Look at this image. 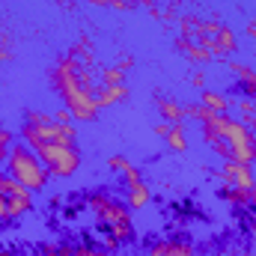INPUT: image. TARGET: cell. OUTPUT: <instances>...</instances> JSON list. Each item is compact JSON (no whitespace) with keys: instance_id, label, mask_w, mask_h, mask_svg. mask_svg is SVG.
<instances>
[{"instance_id":"cell-1","label":"cell","mask_w":256,"mask_h":256,"mask_svg":"<svg viewBox=\"0 0 256 256\" xmlns=\"http://www.w3.org/2000/svg\"><path fill=\"white\" fill-rule=\"evenodd\" d=\"M51 86L63 98V104L72 110L74 122H92L98 116L96 104V80L86 66H80L72 54L63 57L51 68Z\"/></svg>"},{"instance_id":"cell-2","label":"cell","mask_w":256,"mask_h":256,"mask_svg":"<svg viewBox=\"0 0 256 256\" xmlns=\"http://www.w3.org/2000/svg\"><path fill=\"white\" fill-rule=\"evenodd\" d=\"M21 140L30 149H36L42 143H74L78 146V128L72 122H57L54 114L27 110L24 122H21Z\"/></svg>"},{"instance_id":"cell-3","label":"cell","mask_w":256,"mask_h":256,"mask_svg":"<svg viewBox=\"0 0 256 256\" xmlns=\"http://www.w3.org/2000/svg\"><path fill=\"white\" fill-rule=\"evenodd\" d=\"M90 208L98 220V226L114 236L116 242H131L134 238V226H131V208L122 200L110 196V194H92L90 196Z\"/></svg>"},{"instance_id":"cell-4","label":"cell","mask_w":256,"mask_h":256,"mask_svg":"<svg viewBox=\"0 0 256 256\" xmlns=\"http://www.w3.org/2000/svg\"><path fill=\"white\" fill-rule=\"evenodd\" d=\"M6 173L15 179V182H21L27 191H45L48 188V182H51V173H48V167L39 161V155L27 146V143H12V149H9V161H6Z\"/></svg>"},{"instance_id":"cell-5","label":"cell","mask_w":256,"mask_h":256,"mask_svg":"<svg viewBox=\"0 0 256 256\" xmlns=\"http://www.w3.org/2000/svg\"><path fill=\"white\" fill-rule=\"evenodd\" d=\"M208 126L220 134V140L230 146V161H242V164H254L256 161V134L254 128H248L238 120H230L226 114H212L206 120Z\"/></svg>"},{"instance_id":"cell-6","label":"cell","mask_w":256,"mask_h":256,"mask_svg":"<svg viewBox=\"0 0 256 256\" xmlns=\"http://www.w3.org/2000/svg\"><path fill=\"white\" fill-rule=\"evenodd\" d=\"M39 155V161L48 167L51 179H68L78 173L80 167V149L74 143H42L33 149Z\"/></svg>"},{"instance_id":"cell-7","label":"cell","mask_w":256,"mask_h":256,"mask_svg":"<svg viewBox=\"0 0 256 256\" xmlns=\"http://www.w3.org/2000/svg\"><path fill=\"white\" fill-rule=\"evenodd\" d=\"M224 185H232V188H244V191H254L256 179H254V164H242V161H224V167L214 173Z\"/></svg>"},{"instance_id":"cell-8","label":"cell","mask_w":256,"mask_h":256,"mask_svg":"<svg viewBox=\"0 0 256 256\" xmlns=\"http://www.w3.org/2000/svg\"><path fill=\"white\" fill-rule=\"evenodd\" d=\"M128 96H131V90H128L126 84H116V86H102V84H98V86H96V104H98V110L126 102Z\"/></svg>"},{"instance_id":"cell-9","label":"cell","mask_w":256,"mask_h":256,"mask_svg":"<svg viewBox=\"0 0 256 256\" xmlns=\"http://www.w3.org/2000/svg\"><path fill=\"white\" fill-rule=\"evenodd\" d=\"M226 66H230V72L238 78V86L244 90V96H248V98H256V72L254 68H248L244 63H236V60H230Z\"/></svg>"},{"instance_id":"cell-10","label":"cell","mask_w":256,"mask_h":256,"mask_svg":"<svg viewBox=\"0 0 256 256\" xmlns=\"http://www.w3.org/2000/svg\"><path fill=\"white\" fill-rule=\"evenodd\" d=\"M149 196H152V191H149V185H146V182L128 185V191H126V206L131 208V212H137V208H143V206L149 202Z\"/></svg>"},{"instance_id":"cell-11","label":"cell","mask_w":256,"mask_h":256,"mask_svg":"<svg viewBox=\"0 0 256 256\" xmlns=\"http://www.w3.org/2000/svg\"><path fill=\"white\" fill-rule=\"evenodd\" d=\"M158 110L164 116V122H182L185 120V104H176L173 98H158Z\"/></svg>"},{"instance_id":"cell-12","label":"cell","mask_w":256,"mask_h":256,"mask_svg":"<svg viewBox=\"0 0 256 256\" xmlns=\"http://www.w3.org/2000/svg\"><path fill=\"white\" fill-rule=\"evenodd\" d=\"M220 200H226V202L236 206V208H250V191H244V188H232V185H226V188L220 191Z\"/></svg>"},{"instance_id":"cell-13","label":"cell","mask_w":256,"mask_h":256,"mask_svg":"<svg viewBox=\"0 0 256 256\" xmlns=\"http://www.w3.org/2000/svg\"><path fill=\"white\" fill-rule=\"evenodd\" d=\"M167 146L173 149V152H188V137H185V122H176V126H170L167 131Z\"/></svg>"},{"instance_id":"cell-14","label":"cell","mask_w":256,"mask_h":256,"mask_svg":"<svg viewBox=\"0 0 256 256\" xmlns=\"http://www.w3.org/2000/svg\"><path fill=\"white\" fill-rule=\"evenodd\" d=\"M200 104H202V108H208L212 114H226V108H230V98H226V96H220V92H212V90H206V92L200 96Z\"/></svg>"},{"instance_id":"cell-15","label":"cell","mask_w":256,"mask_h":256,"mask_svg":"<svg viewBox=\"0 0 256 256\" xmlns=\"http://www.w3.org/2000/svg\"><path fill=\"white\" fill-rule=\"evenodd\" d=\"M0 194L3 196H33V191H27L21 182H15L9 173H0Z\"/></svg>"},{"instance_id":"cell-16","label":"cell","mask_w":256,"mask_h":256,"mask_svg":"<svg viewBox=\"0 0 256 256\" xmlns=\"http://www.w3.org/2000/svg\"><path fill=\"white\" fill-rule=\"evenodd\" d=\"M98 78H102V86H116V84H126V72H122L120 66H104V68L98 72Z\"/></svg>"},{"instance_id":"cell-17","label":"cell","mask_w":256,"mask_h":256,"mask_svg":"<svg viewBox=\"0 0 256 256\" xmlns=\"http://www.w3.org/2000/svg\"><path fill=\"white\" fill-rule=\"evenodd\" d=\"M185 54H188V60H191L194 66H208L212 60H214V57H212V51H208V48H202V45H196V42L188 45V51H185Z\"/></svg>"},{"instance_id":"cell-18","label":"cell","mask_w":256,"mask_h":256,"mask_svg":"<svg viewBox=\"0 0 256 256\" xmlns=\"http://www.w3.org/2000/svg\"><path fill=\"white\" fill-rule=\"evenodd\" d=\"M12 143H15V134L0 122V164L9 161V149H12Z\"/></svg>"},{"instance_id":"cell-19","label":"cell","mask_w":256,"mask_h":256,"mask_svg":"<svg viewBox=\"0 0 256 256\" xmlns=\"http://www.w3.org/2000/svg\"><path fill=\"white\" fill-rule=\"evenodd\" d=\"M185 116H188V120H196V122H206V120L212 116V110L202 108V104H185Z\"/></svg>"},{"instance_id":"cell-20","label":"cell","mask_w":256,"mask_h":256,"mask_svg":"<svg viewBox=\"0 0 256 256\" xmlns=\"http://www.w3.org/2000/svg\"><path fill=\"white\" fill-rule=\"evenodd\" d=\"M108 167H110V170H120V173H126L128 167H131V164H128V161L122 158V155H114V158L108 161Z\"/></svg>"},{"instance_id":"cell-21","label":"cell","mask_w":256,"mask_h":256,"mask_svg":"<svg viewBox=\"0 0 256 256\" xmlns=\"http://www.w3.org/2000/svg\"><path fill=\"white\" fill-rule=\"evenodd\" d=\"M12 218H9V202H6V196L0 194V224H9Z\"/></svg>"},{"instance_id":"cell-22","label":"cell","mask_w":256,"mask_h":256,"mask_svg":"<svg viewBox=\"0 0 256 256\" xmlns=\"http://www.w3.org/2000/svg\"><path fill=\"white\" fill-rule=\"evenodd\" d=\"M54 120H57V122H72L74 116H72V110H68V108H57V114H54Z\"/></svg>"},{"instance_id":"cell-23","label":"cell","mask_w":256,"mask_h":256,"mask_svg":"<svg viewBox=\"0 0 256 256\" xmlns=\"http://www.w3.org/2000/svg\"><path fill=\"white\" fill-rule=\"evenodd\" d=\"M191 84L196 86V90H200V86H206V74H202V68H196V72L191 74Z\"/></svg>"},{"instance_id":"cell-24","label":"cell","mask_w":256,"mask_h":256,"mask_svg":"<svg viewBox=\"0 0 256 256\" xmlns=\"http://www.w3.org/2000/svg\"><path fill=\"white\" fill-rule=\"evenodd\" d=\"M110 6H114V9H120V12H126V9H131V6H134V3H131V0H114Z\"/></svg>"},{"instance_id":"cell-25","label":"cell","mask_w":256,"mask_h":256,"mask_svg":"<svg viewBox=\"0 0 256 256\" xmlns=\"http://www.w3.org/2000/svg\"><path fill=\"white\" fill-rule=\"evenodd\" d=\"M131 66H134V57H131V54H122V60H120V68H122V72H128Z\"/></svg>"},{"instance_id":"cell-26","label":"cell","mask_w":256,"mask_h":256,"mask_svg":"<svg viewBox=\"0 0 256 256\" xmlns=\"http://www.w3.org/2000/svg\"><path fill=\"white\" fill-rule=\"evenodd\" d=\"M170 126H173V122H158V126H155V134H158V137H167Z\"/></svg>"},{"instance_id":"cell-27","label":"cell","mask_w":256,"mask_h":256,"mask_svg":"<svg viewBox=\"0 0 256 256\" xmlns=\"http://www.w3.org/2000/svg\"><path fill=\"white\" fill-rule=\"evenodd\" d=\"M9 60V48H6V39H0V66Z\"/></svg>"},{"instance_id":"cell-28","label":"cell","mask_w":256,"mask_h":256,"mask_svg":"<svg viewBox=\"0 0 256 256\" xmlns=\"http://www.w3.org/2000/svg\"><path fill=\"white\" fill-rule=\"evenodd\" d=\"M248 226H250V236H254V238H256V212H254V214H250V224H248Z\"/></svg>"},{"instance_id":"cell-29","label":"cell","mask_w":256,"mask_h":256,"mask_svg":"<svg viewBox=\"0 0 256 256\" xmlns=\"http://www.w3.org/2000/svg\"><path fill=\"white\" fill-rule=\"evenodd\" d=\"M248 36H250V39L256 42V27H254V24H248Z\"/></svg>"},{"instance_id":"cell-30","label":"cell","mask_w":256,"mask_h":256,"mask_svg":"<svg viewBox=\"0 0 256 256\" xmlns=\"http://www.w3.org/2000/svg\"><path fill=\"white\" fill-rule=\"evenodd\" d=\"M92 3H96V6H110L114 0H92Z\"/></svg>"},{"instance_id":"cell-31","label":"cell","mask_w":256,"mask_h":256,"mask_svg":"<svg viewBox=\"0 0 256 256\" xmlns=\"http://www.w3.org/2000/svg\"><path fill=\"white\" fill-rule=\"evenodd\" d=\"M250 208H256V188L250 191Z\"/></svg>"},{"instance_id":"cell-32","label":"cell","mask_w":256,"mask_h":256,"mask_svg":"<svg viewBox=\"0 0 256 256\" xmlns=\"http://www.w3.org/2000/svg\"><path fill=\"white\" fill-rule=\"evenodd\" d=\"M0 256H18V254H12V250H0Z\"/></svg>"},{"instance_id":"cell-33","label":"cell","mask_w":256,"mask_h":256,"mask_svg":"<svg viewBox=\"0 0 256 256\" xmlns=\"http://www.w3.org/2000/svg\"><path fill=\"white\" fill-rule=\"evenodd\" d=\"M254 120H256V98H254Z\"/></svg>"},{"instance_id":"cell-34","label":"cell","mask_w":256,"mask_h":256,"mask_svg":"<svg viewBox=\"0 0 256 256\" xmlns=\"http://www.w3.org/2000/svg\"><path fill=\"white\" fill-rule=\"evenodd\" d=\"M250 24H254V27H256V18H254V21H250Z\"/></svg>"},{"instance_id":"cell-35","label":"cell","mask_w":256,"mask_h":256,"mask_svg":"<svg viewBox=\"0 0 256 256\" xmlns=\"http://www.w3.org/2000/svg\"><path fill=\"white\" fill-rule=\"evenodd\" d=\"M254 57H256V54H254Z\"/></svg>"}]
</instances>
